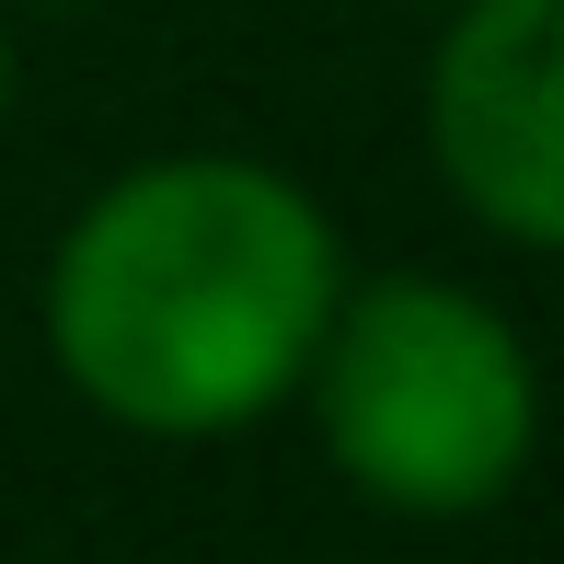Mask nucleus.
Listing matches in <instances>:
<instances>
[{
  "mask_svg": "<svg viewBox=\"0 0 564 564\" xmlns=\"http://www.w3.org/2000/svg\"><path fill=\"white\" fill-rule=\"evenodd\" d=\"M346 300L312 185L242 150H173L82 196L46 253V357L127 438H242L300 392Z\"/></svg>",
  "mask_w": 564,
  "mask_h": 564,
  "instance_id": "nucleus-1",
  "label": "nucleus"
},
{
  "mask_svg": "<svg viewBox=\"0 0 564 564\" xmlns=\"http://www.w3.org/2000/svg\"><path fill=\"white\" fill-rule=\"evenodd\" d=\"M323 460L392 519H484L519 496L542 449V369L530 335L460 276H346L312 369Z\"/></svg>",
  "mask_w": 564,
  "mask_h": 564,
  "instance_id": "nucleus-2",
  "label": "nucleus"
},
{
  "mask_svg": "<svg viewBox=\"0 0 564 564\" xmlns=\"http://www.w3.org/2000/svg\"><path fill=\"white\" fill-rule=\"evenodd\" d=\"M426 150L496 242L564 253V0H460L426 58Z\"/></svg>",
  "mask_w": 564,
  "mask_h": 564,
  "instance_id": "nucleus-3",
  "label": "nucleus"
},
{
  "mask_svg": "<svg viewBox=\"0 0 564 564\" xmlns=\"http://www.w3.org/2000/svg\"><path fill=\"white\" fill-rule=\"evenodd\" d=\"M0 116H12V23H0Z\"/></svg>",
  "mask_w": 564,
  "mask_h": 564,
  "instance_id": "nucleus-4",
  "label": "nucleus"
}]
</instances>
